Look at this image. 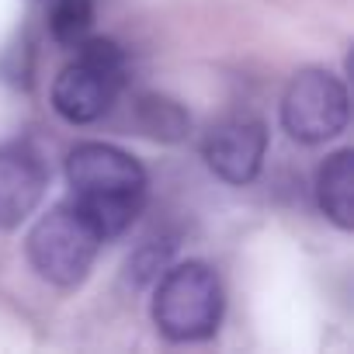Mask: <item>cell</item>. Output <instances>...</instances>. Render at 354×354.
I'll list each match as a JSON object with an SVG mask.
<instances>
[{"instance_id":"1","label":"cell","mask_w":354,"mask_h":354,"mask_svg":"<svg viewBox=\"0 0 354 354\" xmlns=\"http://www.w3.org/2000/svg\"><path fill=\"white\" fill-rule=\"evenodd\" d=\"M70 202L87 212L104 240L122 236L146 205L142 163L111 142H80L66 156Z\"/></svg>"},{"instance_id":"2","label":"cell","mask_w":354,"mask_h":354,"mask_svg":"<svg viewBox=\"0 0 354 354\" xmlns=\"http://www.w3.org/2000/svg\"><path fill=\"white\" fill-rule=\"evenodd\" d=\"M223 309H226L223 281L202 261L167 268L153 292V323L160 337L174 344H195L216 337Z\"/></svg>"},{"instance_id":"3","label":"cell","mask_w":354,"mask_h":354,"mask_svg":"<svg viewBox=\"0 0 354 354\" xmlns=\"http://www.w3.org/2000/svg\"><path fill=\"white\" fill-rule=\"evenodd\" d=\"M125 84V53L111 39H84L77 59L66 63L53 84V108L70 125L97 122L122 94Z\"/></svg>"},{"instance_id":"4","label":"cell","mask_w":354,"mask_h":354,"mask_svg":"<svg viewBox=\"0 0 354 354\" xmlns=\"http://www.w3.org/2000/svg\"><path fill=\"white\" fill-rule=\"evenodd\" d=\"M101 243H104L101 230L87 219L84 209H77L66 198V202L53 205L32 226L28 261L46 281H53L59 288H77L91 274Z\"/></svg>"},{"instance_id":"5","label":"cell","mask_w":354,"mask_h":354,"mask_svg":"<svg viewBox=\"0 0 354 354\" xmlns=\"http://www.w3.org/2000/svg\"><path fill=\"white\" fill-rule=\"evenodd\" d=\"M351 101L330 70H299L281 97V125L299 142H326L347 129Z\"/></svg>"},{"instance_id":"6","label":"cell","mask_w":354,"mask_h":354,"mask_svg":"<svg viewBox=\"0 0 354 354\" xmlns=\"http://www.w3.org/2000/svg\"><path fill=\"white\" fill-rule=\"evenodd\" d=\"M268 153V129L261 118H226L205 136V160L226 185H250Z\"/></svg>"},{"instance_id":"7","label":"cell","mask_w":354,"mask_h":354,"mask_svg":"<svg viewBox=\"0 0 354 354\" xmlns=\"http://www.w3.org/2000/svg\"><path fill=\"white\" fill-rule=\"evenodd\" d=\"M49 188V170L35 146H0V230H18L42 202Z\"/></svg>"},{"instance_id":"8","label":"cell","mask_w":354,"mask_h":354,"mask_svg":"<svg viewBox=\"0 0 354 354\" xmlns=\"http://www.w3.org/2000/svg\"><path fill=\"white\" fill-rule=\"evenodd\" d=\"M354 153L351 149H337L323 160L319 174H316V202L319 212L337 226V230H351L354 226Z\"/></svg>"},{"instance_id":"9","label":"cell","mask_w":354,"mask_h":354,"mask_svg":"<svg viewBox=\"0 0 354 354\" xmlns=\"http://www.w3.org/2000/svg\"><path fill=\"white\" fill-rule=\"evenodd\" d=\"M46 25L53 42L63 49H77L94 28V0H49Z\"/></svg>"},{"instance_id":"10","label":"cell","mask_w":354,"mask_h":354,"mask_svg":"<svg viewBox=\"0 0 354 354\" xmlns=\"http://www.w3.org/2000/svg\"><path fill=\"white\" fill-rule=\"evenodd\" d=\"M139 125H142V132L153 136V139L177 142V139H185V132L192 129V118L185 115L181 104L149 94V97L139 101Z\"/></svg>"}]
</instances>
